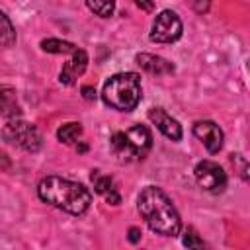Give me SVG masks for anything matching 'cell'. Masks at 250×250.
I'll return each mask as SVG.
<instances>
[{
	"label": "cell",
	"mask_w": 250,
	"mask_h": 250,
	"mask_svg": "<svg viewBox=\"0 0 250 250\" xmlns=\"http://www.w3.org/2000/svg\"><path fill=\"white\" fill-rule=\"evenodd\" d=\"M86 6L100 18H109L115 10V0H86Z\"/></svg>",
	"instance_id": "obj_17"
},
{
	"label": "cell",
	"mask_w": 250,
	"mask_h": 250,
	"mask_svg": "<svg viewBox=\"0 0 250 250\" xmlns=\"http://www.w3.org/2000/svg\"><path fill=\"white\" fill-rule=\"evenodd\" d=\"M90 180H92V184H94L96 193H100V195H105V193H109L111 189H115V188H113V180H111L109 176L100 174V170H92Z\"/></svg>",
	"instance_id": "obj_16"
},
{
	"label": "cell",
	"mask_w": 250,
	"mask_h": 250,
	"mask_svg": "<svg viewBox=\"0 0 250 250\" xmlns=\"http://www.w3.org/2000/svg\"><path fill=\"white\" fill-rule=\"evenodd\" d=\"M82 135V127L80 123H64L57 129V139L64 145H72L74 141H78V137Z\"/></svg>",
	"instance_id": "obj_15"
},
{
	"label": "cell",
	"mask_w": 250,
	"mask_h": 250,
	"mask_svg": "<svg viewBox=\"0 0 250 250\" xmlns=\"http://www.w3.org/2000/svg\"><path fill=\"white\" fill-rule=\"evenodd\" d=\"M137 209L150 230L162 236H174L180 232L182 221L172 199L156 186H146L137 199Z\"/></svg>",
	"instance_id": "obj_1"
},
{
	"label": "cell",
	"mask_w": 250,
	"mask_h": 250,
	"mask_svg": "<svg viewBox=\"0 0 250 250\" xmlns=\"http://www.w3.org/2000/svg\"><path fill=\"white\" fill-rule=\"evenodd\" d=\"M139 240H141V229L131 227V229H129V242H131V244H137Z\"/></svg>",
	"instance_id": "obj_22"
},
{
	"label": "cell",
	"mask_w": 250,
	"mask_h": 250,
	"mask_svg": "<svg viewBox=\"0 0 250 250\" xmlns=\"http://www.w3.org/2000/svg\"><path fill=\"white\" fill-rule=\"evenodd\" d=\"M148 119L170 141H180L182 139V125L178 123V119H174L172 115H168L162 107H150L148 109Z\"/></svg>",
	"instance_id": "obj_9"
},
{
	"label": "cell",
	"mask_w": 250,
	"mask_h": 250,
	"mask_svg": "<svg viewBox=\"0 0 250 250\" xmlns=\"http://www.w3.org/2000/svg\"><path fill=\"white\" fill-rule=\"evenodd\" d=\"M41 49L45 53H53V55H66V53H74L78 47L74 43L68 41H61V39H43L41 41Z\"/></svg>",
	"instance_id": "obj_13"
},
{
	"label": "cell",
	"mask_w": 250,
	"mask_h": 250,
	"mask_svg": "<svg viewBox=\"0 0 250 250\" xmlns=\"http://www.w3.org/2000/svg\"><path fill=\"white\" fill-rule=\"evenodd\" d=\"M234 158V162H238V166H240V176H242V180H248V164H246V158L242 156V154H232Z\"/></svg>",
	"instance_id": "obj_20"
},
{
	"label": "cell",
	"mask_w": 250,
	"mask_h": 250,
	"mask_svg": "<svg viewBox=\"0 0 250 250\" xmlns=\"http://www.w3.org/2000/svg\"><path fill=\"white\" fill-rule=\"evenodd\" d=\"M189 4L197 14H205L211 6V0H189Z\"/></svg>",
	"instance_id": "obj_19"
},
{
	"label": "cell",
	"mask_w": 250,
	"mask_h": 250,
	"mask_svg": "<svg viewBox=\"0 0 250 250\" xmlns=\"http://www.w3.org/2000/svg\"><path fill=\"white\" fill-rule=\"evenodd\" d=\"M182 242H184V246H188V248H203V240L197 236V232H195L193 229H186Z\"/></svg>",
	"instance_id": "obj_18"
},
{
	"label": "cell",
	"mask_w": 250,
	"mask_h": 250,
	"mask_svg": "<svg viewBox=\"0 0 250 250\" xmlns=\"http://www.w3.org/2000/svg\"><path fill=\"white\" fill-rule=\"evenodd\" d=\"M37 193L45 203L70 215H82L92 203V193L88 191V188L59 176L43 178L37 186Z\"/></svg>",
	"instance_id": "obj_2"
},
{
	"label": "cell",
	"mask_w": 250,
	"mask_h": 250,
	"mask_svg": "<svg viewBox=\"0 0 250 250\" xmlns=\"http://www.w3.org/2000/svg\"><path fill=\"white\" fill-rule=\"evenodd\" d=\"M135 61H137V64H139L143 70H146V72H150V74L162 76V74H172V72H174V64H172L170 61L158 57V55L139 53V55L135 57Z\"/></svg>",
	"instance_id": "obj_11"
},
{
	"label": "cell",
	"mask_w": 250,
	"mask_h": 250,
	"mask_svg": "<svg viewBox=\"0 0 250 250\" xmlns=\"http://www.w3.org/2000/svg\"><path fill=\"white\" fill-rule=\"evenodd\" d=\"M193 135L205 145V148L211 154H215V152H219L223 148L225 135H223L221 127L217 123H213V121H195L193 123Z\"/></svg>",
	"instance_id": "obj_8"
},
{
	"label": "cell",
	"mask_w": 250,
	"mask_h": 250,
	"mask_svg": "<svg viewBox=\"0 0 250 250\" xmlns=\"http://www.w3.org/2000/svg\"><path fill=\"white\" fill-rule=\"evenodd\" d=\"M141 78L135 72H119L113 74L102 90V100L105 105L117 111H131L141 102Z\"/></svg>",
	"instance_id": "obj_3"
},
{
	"label": "cell",
	"mask_w": 250,
	"mask_h": 250,
	"mask_svg": "<svg viewBox=\"0 0 250 250\" xmlns=\"http://www.w3.org/2000/svg\"><path fill=\"white\" fill-rule=\"evenodd\" d=\"M111 150L121 160H139L145 158L152 146V135L148 127L135 125L129 131H117L109 139Z\"/></svg>",
	"instance_id": "obj_4"
},
{
	"label": "cell",
	"mask_w": 250,
	"mask_h": 250,
	"mask_svg": "<svg viewBox=\"0 0 250 250\" xmlns=\"http://www.w3.org/2000/svg\"><path fill=\"white\" fill-rule=\"evenodd\" d=\"M82 96H84V100L92 102V100H96V90L92 86H82Z\"/></svg>",
	"instance_id": "obj_23"
},
{
	"label": "cell",
	"mask_w": 250,
	"mask_h": 250,
	"mask_svg": "<svg viewBox=\"0 0 250 250\" xmlns=\"http://www.w3.org/2000/svg\"><path fill=\"white\" fill-rule=\"evenodd\" d=\"M180 35H182V20L178 18V14L172 12V10H162L152 21L150 41H154V43H174V41L180 39Z\"/></svg>",
	"instance_id": "obj_6"
},
{
	"label": "cell",
	"mask_w": 250,
	"mask_h": 250,
	"mask_svg": "<svg viewBox=\"0 0 250 250\" xmlns=\"http://www.w3.org/2000/svg\"><path fill=\"white\" fill-rule=\"evenodd\" d=\"M86 66H88V55H86V51H84V49H76L74 53H70L68 62H64L62 70H61V74H59V80H61L62 84L70 86V84L76 82L78 76L84 74Z\"/></svg>",
	"instance_id": "obj_10"
},
{
	"label": "cell",
	"mask_w": 250,
	"mask_h": 250,
	"mask_svg": "<svg viewBox=\"0 0 250 250\" xmlns=\"http://www.w3.org/2000/svg\"><path fill=\"white\" fill-rule=\"evenodd\" d=\"M135 4H137L143 12H152V10H154V2H152V0H135Z\"/></svg>",
	"instance_id": "obj_21"
},
{
	"label": "cell",
	"mask_w": 250,
	"mask_h": 250,
	"mask_svg": "<svg viewBox=\"0 0 250 250\" xmlns=\"http://www.w3.org/2000/svg\"><path fill=\"white\" fill-rule=\"evenodd\" d=\"M193 174H195L197 184L205 191L219 193L227 186V174H225V170L217 162H213V160H201V162H197Z\"/></svg>",
	"instance_id": "obj_7"
},
{
	"label": "cell",
	"mask_w": 250,
	"mask_h": 250,
	"mask_svg": "<svg viewBox=\"0 0 250 250\" xmlns=\"http://www.w3.org/2000/svg\"><path fill=\"white\" fill-rule=\"evenodd\" d=\"M2 139L25 152H37L43 145V137L39 129L27 121H21L18 117L10 119L2 129Z\"/></svg>",
	"instance_id": "obj_5"
},
{
	"label": "cell",
	"mask_w": 250,
	"mask_h": 250,
	"mask_svg": "<svg viewBox=\"0 0 250 250\" xmlns=\"http://www.w3.org/2000/svg\"><path fill=\"white\" fill-rule=\"evenodd\" d=\"M16 43V29L10 18L0 10V47H12Z\"/></svg>",
	"instance_id": "obj_14"
},
{
	"label": "cell",
	"mask_w": 250,
	"mask_h": 250,
	"mask_svg": "<svg viewBox=\"0 0 250 250\" xmlns=\"http://www.w3.org/2000/svg\"><path fill=\"white\" fill-rule=\"evenodd\" d=\"M20 113H21V109H20V104H18L16 90L12 86L0 84V115L8 117V119H14Z\"/></svg>",
	"instance_id": "obj_12"
}]
</instances>
